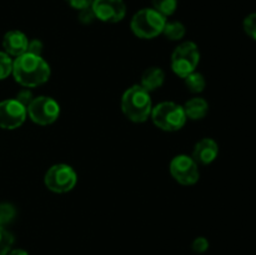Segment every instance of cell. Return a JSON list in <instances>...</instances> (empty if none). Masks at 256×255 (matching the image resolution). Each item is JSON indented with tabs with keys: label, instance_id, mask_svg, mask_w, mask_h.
<instances>
[{
	"label": "cell",
	"instance_id": "6da1fadb",
	"mask_svg": "<svg viewBox=\"0 0 256 255\" xmlns=\"http://www.w3.org/2000/svg\"><path fill=\"white\" fill-rule=\"evenodd\" d=\"M12 75L22 86L35 88L49 80L50 66L42 56L25 52L12 62Z\"/></svg>",
	"mask_w": 256,
	"mask_h": 255
},
{
	"label": "cell",
	"instance_id": "7a4b0ae2",
	"mask_svg": "<svg viewBox=\"0 0 256 255\" xmlns=\"http://www.w3.org/2000/svg\"><path fill=\"white\" fill-rule=\"evenodd\" d=\"M122 109L129 120L134 122H144L152 115V104L150 92L142 85H134L122 95Z\"/></svg>",
	"mask_w": 256,
	"mask_h": 255
},
{
	"label": "cell",
	"instance_id": "3957f363",
	"mask_svg": "<svg viewBox=\"0 0 256 255\" xmlns=\"http://www.w3.org/2000/svg\"><path fill=\"white\" fill-rule=\"evenodd\" d=\"M165 24L166 18L152 8H145L132 16L130 28L140 39H154L158 35L162 34Z\"/></svg>",
	"mask_w": 256,
	"mask_h": 255
},
{
	"label": "cell",
	"instance_id": "277c9868",
	"mask_svg": "<svg viewBox=\"0 0 256 255\" xmlns=\"http://www.w3.org/2000/svg\"><path fill=\"white\" fill-rule=\"evenodd\" d=\"M152 119L159 129L165 132H176L184 126L188 118L182 105L172 102H164L152 108Z\"/></svg>",
	"mask_w": 256,
	"mask_h": 255
},
{
	"label": "cell",
	"instance_id": "5b68a950",
	"mask_svg": "<svg viewBox=\"0 0 256 255\" xmlns=\"http://www.w3.org/2000/svg\"><path fill=\"white\" fill-rule=\"evenodd\" d=\"M200 62L199 48L195 42H185L174 50L172 55V69L178 76H188L195 72Z\"/></svg>",
	"mask_w": 256,
	"mask_h": 255
},
{
	"label": "cell",
	"instance_id": "8992f818",
	"mask_svg": "<svg viewBox=\"0 0 256 255\" xmlns=\"http://www.w3.org/2000/svg\"><path fill=\"white\" fill-rule=\"evenodd\" d=\"M45 185L52 192L64 194L70 192L78 182L75 170L70 165L56 164L52 165L46 172L44 178Z\"/></svg>",
	"mask_w": 256,
	"mask_h": 255
},
{
	"label": "cell",
	"instance_id": "52a82bcc",
	"mask_svg": "<svg viewBox=\"0 0 256 255\" xmlns=\"http://www.w3.org/2000/svg\"><path fill=\"white\" fill-rule=\"evenodd\" d=\"M30 119L39 125H50L58 120L60 106L54 99L49 96L34 98L26 109Z\"/></svg>",
	"mask_w": 256,
	"mask_h": 255
},
{
	"label": "cell",
	"instance_id": "ba28073f",
	"mask_svg": "<svg viewBox=\"0 0 256 255\" xmlns=\"http://www.w3.org/2000/svg\"><path fill=\"white\" fill-rule=\"evenodd\" d=\"M170 172L178 182L192 185L199 180L198 162L188 155H178L170 162Z\"/></svg>",
	"mask_w": 256,
	"mask_h": 255
},
{
	"label": "cell",
	"instance_id": "9c48e42d",
	"mask_svg": "<svg viewBox=\"0 0 256 255\" xmlns=\"http://www.w3.org/2000/svg\"><path fill=\"white\" fill-rule=\"evenodd\" d=\"M26 108L18 100L8 99L0 102V128L2 129H16L24 124L26 119Z\"/></svg>",
	"mask_w": 256,
	"mask_h": 255
},
{
	"label": "cell",
	"instance_id": "30bf717a",
	"mask_svg": "<svg viewBox=\"0 0 256 255\" xmlns=\"http://www.w3.org/2000/svg\"><path fill=\"white\" fill-rule=\"evenodd\" d=\"M92 9L96 19L110 24L122 22L126 15L124 0H94Z\"/></svg>",
	"mask_w": 256,
	"mask_h": 255
},
{
	"label": "cell",
	"instance_id": "8fae6325",
	"mask_svg": "<svg viewBox=\"0 0 256 255\" xmlns=\"http://www.w3.org/2000/svg\"><path fill=\"white\" fill-rule=\"evenodd\" d=\"M28 44H29V40L26 35L19 30H10L2 38V46L6 54L18 58L25 54L28 50Z\"/></svg>",
	"mask_w": 256,
	"mask_h": 255
},
{
	"label": "cell",
	"instance_id": "7c38bea8",
	"mask_svg": "<svg viewBox=\"0 0 256 255\" xmlns=\"http://www.w3.org/2000/svg\"><path fill=\"white\" fill-rule=\"evenodd\" d=\"M219 154V145L215 140L210 138L202 139L199 142H196L192 152V159L202 165H208L214 162Z\"/></svg>",
	"mask_w": 256,
	"mask_h": 255
},
{
	"label": "cell",
	"instance_id": "4fadbf2b",
	"mask_svg": "<svg viewBox=\"0 0 256 255\" xmlns=\"http://www.w3.org/2000/svg\"><path fill=\"white\" fill-rule=\"evenodd\" d=\"M165 79V74L160 68L152 66L149 68L144 72L142 76V86L144 88L146 92H154V90L159 89L162 85Z\"/></svg>",
	"mask_w": 256,
	"mask_h": 255
},
{
	"label": "cell",
	"instance_id": "5bb4252c",
	"mask_svg": "<svg viewBox=\"0 0 256 255\" xmlns=\"http://www.w3.org/2000/svg\"><path fill=\"white\" fill-rule=\"evenodd\" d=\"M182 108H184L186 118L192 120L202 119L209 112V104L202 98H192V99L188 100Z\"/></svg>",
	"mask_w": 256,
	"mask_h": 255
},
{
	"label": "cell",
	"instance_id": "9a60e30c",
	"mask_svg": "<svg viewBox=\"0 0 256 255\" xmlns=\"http://www.w3.org/2000/svg\"><path fill=\"white\" fill-rule=\"evenodd\" d=\"M184 79H185V85H186L188 90L194 92V94L202 92V90L205 89V85H206L204 76H202L200 72H192V74L185 76Z\"/></svg>",
	"mask_w": 256,
	"mask_h": 255
},
{
	"label": "cell",
	"instance_id": "2e32d148",
	"mask_svg": "<svg viewBox=\"0 0 256 255\" xmlns=\"http://www.w3.org/2000/svg\"><path fill=\"white\" fill-rule=\"evenodd\" d=\"M162 34L169 40H182L185 35V26L180 22H166Z\"/></svg>",
	"mask_w": 256,
	"mask_h": 255
},
{
	"label": "cell",
	"instance_id": "e0dca14e",
	"mask_svg": "<svg viewBox=\"0 0 256 255\" xmlns=\"http://www.w3.org/2000/svg\"><path fill=\"white\" fill-rule=\"evenodd\" d=\"M152 9L156 10L162 16H170L178 8V0H152Z\"/></svg>",
	"mask_w": 256,
	"mask_h": 255
},
{
	"label": "cell",
	"instance_id": "ac0fdd59",
	"mask_svg": "<svg viewBox=\"0 0 256 255\" xmlns=\"http://www.w3.org/2000/svg\"><path fill=\"white\" fill-rule=\"evenodd\" d=\"M14 244V238L8 230L0 226V255H6L12 250Z\"/></svg>",
	"mask_w": 256,
	"mask_h": 255
},
{
	"label": "cell",
	"instance_id": "d6986e66",
	"mask_svg": "<svg viewBox=\"0 0 256 255\" xmlns=\"http://www.w3.org/2000/svg\"><path fill=\"white\" fill-rule=\"evenodd\" d=\"M15 208L8 202H2L0 204V226H4L5 224H9L15 218Z\"/></svg>",
	"mask_w": 256,
	"mask_h": 255
},
{
	"label": "cell",
	"instance_id": "ffe728a7",
	"mask_svg": "<svg viewBox=\"0 0 256 255\" xmlns=\"http://www.w3.org/2000/svg\"><path fill=\"white\" fill-rule=\"evenodd\" d=\"M12 72V60L6 52H0V80H4Z\"/></svg>",
	"mask_w": 256,
	"mask_h": 255
},
{
	"label": "cell",
	"instance_id": "44dd1931",
	"mask_svg": "<svg viewBox=\"0 0 256 255\" xmlns=\"http://www.w3.org/2000/svg\"><path fill=\"white\" fill-rule=\"evenodd\" d=\"M242 26H244L245 32L249 35L252 39L256 40V12H252V14L248 15L244 19V22H242Z\"/></svg>",
	"mask_w": 256,
	"mask_h": 255
},
{
	"label": "cell",
	"instance_id": "7402d4cb",
	"mask_svg": "<svg viewBox=\"0 0 256 255\" xmlns=\"http://www.w3.org/2000/svg\"><path fill=\"white\" fill-rule=\"evenodd\" d=\"M95 19H96V16H95L94 12H92V6L86 8V9H82L79 12V20L82 24H92Z\"/></svg>",
	"mask_w": 256,
	"mask_h": 255
},
{
	"label": "cell",
	"instance_id": "603a6c76",
	"mask_svg": "<svg viewBox=\"0 0 256 255\" xmlns=\"http://www.w3.org/2000/svg\"><path fill=\"white\" fill-rule=\"evenodd\" d=\"M15 100H18V102H19L22 106H25L28 109V106L30 105V102L34 100V98H32V94L30 90L24 89V90H22V92H19V94L16 95V99Z\"/></svg>",
	"mask_w": 256,
	"mask_h": 255
},
{
	"label": "cell",
	"instance_id": "cb8c5ba5",
	"mask_svg": "<svg viewBox=\"0 0 256 255\" xmlns=\"http://www.w3.org/2000/svg\"><path fill=\"white\" fill-rule=\"evenodd\" d=\"M208 249H209V242H208V239H205V238H196V239L194 240V242H192V250H194L195 252L202 254V252H206Z\"/></svg>",
	"mask_w": 256,
	"mask_h": 255
},
{
	"label": "cell",
	"instance_id": "d4e9b609",
	"mask_svg": "<svg viewBox=\"0 0 256 255\" xmlns=\"http://www.w3.org/2000/svg\"><path fill=\"white\" fill-rule=\"evenodd\" d=\"M42 48L44 46H42V42H40V40H32V42H29V44H28L26 52L32 55H38V56H42Z\"/></svg>",
	"mask_w": 256,
	"mask_h": 255
},
{
	"label": "cell",
	"instance_id": "484cf974",
	"mask_svg": "<svg viewBox=\"0 0 256 255\" xmlns=\"http://www.w3.org/2000/svg\"><path fill=\"white\" fill-rule=\"evenodd\" d=\"M65 2H66L72 8H74V9L79 10L80 12V10L92 6L94 0H65Z\"/></svg>",
	"mask_w": 256,
	"mask_h": 255
},
{
	"label": "cell",
	"instance_id": "4316f807",
	"mask_svg": "<svg viewBox=\"0 0 256 255\" xmlns=\"http://www.w3.org/2000/svg\"><path fill=\"white\" fill-rule=\"evenodd\" d=\"M6 255H29V254L22 249H14V250H10Z\"/></svg>",
	"mask_w": 256,
	"mask_h": 255
}]
</instances>
